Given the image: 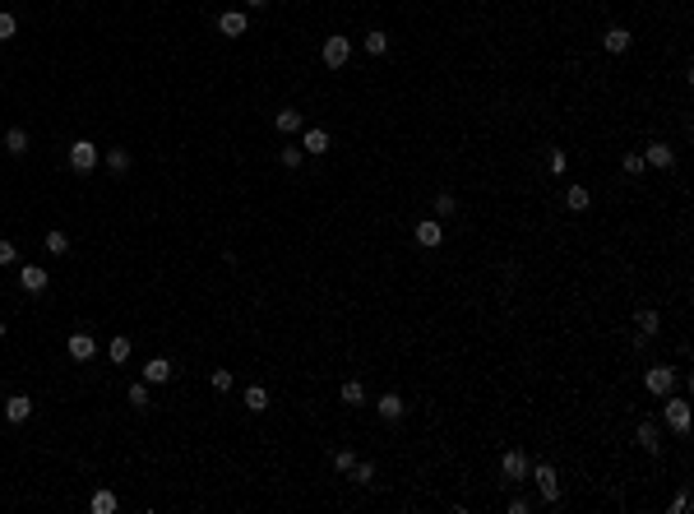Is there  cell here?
I'll list each match as a JSON object with an SVG mask.
<instances>
[{"mask_svg":"<svg viewBox=\"0 0 694 514\" xmlns=\"http://www.w3.org/2000/svg\"><path fill=\"white\" fill-rule=\"evenodd\" d=\"M5 153H14V158L28 153V130H23V125H14V130L5 134Z\"/></svg>","mask_w":694,"mask_h":514,"instance_id":"d6986e66","label":"cell"},{"mask_svg":"<svg viewBox=\"0 0 694 514\" xmlns=\"http://www.w3.org/2000/svg\"><path fill=\"white\" fill-rule=\"evenodd\" d=\"M65 352L75 361H93V357H98V338H93V334H70L65 338Z\"/></svg>","mask_w":694,"mask_h":514,"instance_id":"52a82bcc","label":"cell"},{"mask_svg":"<svg viewBox=\"0 0 694 514\" xmlns=\"http://www.w3.org/2000/svg\"><path fill=\"white\" fill-rule=\"evenodd\" d=\"M643 385H648V394H657V399H667V394L676 390V371L667 366V361H657V366H648V375H643Z\"/></svg>","mask_w":694,"mask_h":514,"instance_id":"3957f363","label":"cell"},{"mask_svg":"<svg viewBox=\"0 0 694 514\" xmlns=\"http://www.w3.org/2000/svg\"><path fill=\"white\" fill-rule=\"evenodd\" d=\"M532 510V501H523V496H514V501H509V514H528Z\"/></svg>","mask_w":694,"mask_h":514,"instance_id":"f35d334b","label":"cell"},{"mask_svg":"<svg viewBox=\"0 0 694 514\" xmlns=\"http://www.w3.org/2000/svg\"><path fill=\"white\" fill-rule=\"evenodd\" d=\"M352 482H356V487H371V482H375V468L356 458V463H352Z\"/></svg>","mask_w":694,"mask_h":514,"instance_id":"4dcf8cb0","label":"cell"},{"mask_svg":"<svg viewBox=\"0 0 694 514\" xmlns=\"http://www.w3.org/2000/svg\"><path fill=\"white\" fill-rule=\"evenodd\" d=\"M352 463H356L352 449H338V454H333V468H338V473H352Z\"/></svg>","mask_w":694,"mask_h":514,"instance_id":"e575fe53","label":"cell"},{"mask_svg":"<svg viewBox=\"0 0 694 514\" xmlns=\"http://www.w3.org/2000/svg\"><path fill=\"white\" fill-rule=\"evenodd\" d=\"M565 167H570L565 148H551V153H546V172H551V176H565Z\"/></svg>","mask_w":694,"mask_h":514,"instance_id":"4316f807","label":"cell"},{"mask_svg":"<svg viewBox=\"0 0 694 514\" xmlns=\"http://www.w3.org/2000/svg\"><path fill=\"white\" fill-rule=\"evenodd\" d=\"M14 259H19V250H14V241H5V236H0V269H5V264H14Z\"/></svg>","mask_w":694,"mask_h":514,"instance_id":"74e56055","label":"cell"},{"mask_svg":"<svg viewBox=\"0 0 694 514\" xmlns=\"http://www.w3.org/2000/svg\"><path fill=\"white\" fill-rule=\"evenodd\" d=\"M0 338H5V320H0Z\"/></svg>","mask_w":694,"mask_h":514,"instance_id":"b9f144b4","label":"cell"},{"mask_svg":"<svg viewBox=\"0 0 694 514\" xmlns=\"http://www.w3.org/2000/svg\"><path fill=\"white\" fill-rule=\"evenodd\" d=\"M278 158H283V167H301V162H306V148H297V144H292V148H283Z\"/></svg>","mask_w":694,"mask_h":514,"instance_id":"836d02e7","label":"cell"},{"mask_svg":"<svg viewBox=\"0 0 694 514\" xmlns=\"http://www.w3.org/2000/svg\"><path fill=\"white\" fill-rule=\"evenodd\" d=\"M46 283H51V274H46L42 264H23L19 269V288L23 292H46Z\"/></svg>","mask_w":694,"mask_h":514,"instance_id":"30bf717a","label":"cell"},{"mask_svg":"<svg viewBox=\"0 0 694 514\" xmlns=\"http://www.w3.org/2000/svg\"><path fill=\"white\" fill-rule=\"evenodd\" d=\"M125 399H130V408H148V385H130V394H125Z\"/></svg>","mask_w":694,"mask_h":514,"instance_id":"d6a6232c","label":"cell"},{"mask_svg":"<svg viewBox=\"0 0 694 514\" xmlns=\"http://www.w3.org/2000/svg\"><path fill=\"white\" fill-rule=\"evenodd\" d=\"M528 454L523 449H505V458H500V473H505V482H528Z\"/></svg>","mask_w":694,"mask_h":514,"instance_id":"8992f818","label":"cell"},{"mask_svg":"<svg viewBox=\"0 0 694 514\" xmlns=\"http://www.w3.org/2000/svg\"><path fill=\"white\" fill-rule=\"evenodd\" d=\"M342 403H347V408H356V403H366V390H361V385H356V380H347V385H342Z\"/></svg>","mask_w":694,"mask_h":514,"instance_id":"83f0119b","label":"cell"},{"mask_svg":"<svg viewBox=\"0 0 694 514\" xmlns=\"http://www.w3.org/2000/svg\"><path fill=\"white\" fill-rule=\"evenodd\" d=\"M528 477L537 482V491H541V501H546V505L560 501V477H555L551 463H537V468H528Z\"/></svg>","mask_w":694,"mask_h":514,"instance_id":"7a4b0ae2","label":"cell"},{"mask_svg":"<svg viewBox=\"0 0 694 514\" xmlns=\"http://www.w3.org/2000/svg\"><path fill=\"white\" fill-rule=\"evenodd\" d=\"M375 413L385 417V422H403V413H408V403H403V394H380V399H375Z\"/></svg>","mask_w":694,"mask_h":514,"instance_id":"ba28073f","label":"cell"},{"mask_svg":"<svg viewBox=\"0 0 694 514\" xmlns=\"http://www.w3.org/2000/svg\"><path fill=\"white\" fill-rule=\"evenodd\" d=\"M620 167H625V176H639V172H643V153H625Z\"/></svg>","mask_w":694,"mask_h":514,"instance_id":"d590c367","label":"cell"},{"mask_svg":"<svg viewBox=\"0 0 694 514\" xmlns=\"http://www.w3.org/2000/svg\"><path fill=\"white\" fill-rule=\"evenodd\" d=\"M33 408H37V403L28 399V394H10V399H5V422H14V426L28 422V417H33Z\"/></svg>","mask_w":694,"mask_h":514,"instance_id":"9c48e42d","label":"cell"},{"mask_svg":"<svg viewBox=\"0 0 694 514\" xmlns=\"http://www.w3.org/2000/svg\"><path fill=\"white\" fill-rule=\"evenodd\" d=\"M629 42H634V37H629V28H606V37H602V46L606 51H611V56H620V51H629Z\"/></svg>","mask_w":694,"mask_h":514,"instance_id":"5bb4252c","label":"cell"},{"mask_svg":"<svg viewBox=\"0 0 694 514\" xmlns=\"http://www.w3.org/2000/svg\"><path fill=\"white\" fill-rule=\"evenodd\" d=\"M245 5H250V10H264V5H269V0H245Z\"/></svg>","mask_w":694,"mask_h":514,"instance_id":"60d3db41","label":"cell"},{"mask_svg":"<svg viewBox=\"0 0 694 514\" xmlns=\"http://www.w3.org/2000/svg\"><path fill=\"white\" fill-rule=\"evenodd\" d=\"M245 408H250V413H264L269 408V390L264 385H250V390H245Z\"/></svg>","mask_w":694,"mask_h":514,"instance_id":"cb8c5ba5","label":"cell"},{"mask_svg":"<svg viewBox=\"0 0 694 514\" xmlns=\"http://www.w3.org/2000/svg\"><path fill=\"white\" fill-rule=\"evenodd\" d=\"M98 144H93V139H75V144H70V167L75 172H93L98 167Z\"/></svg>","mask_w":694,"mask_h":514,"instance_id":"5b68a950","label":"cell"},{"mask_svg":"<svg viewBox=\"0 0 694 514\" xmlns=\"http://www.w3.org/2000/svg\"><path fill=\"white\" fill-rule=\"evenodd\" d=\"M0 153H5V148H0Z\"/></svg>","mask_w":694,"mask_h":514,"instance_id":"7bdbcfd3","label":"cell"},{"mask_svg":"<svg viewBox=\"0 0 694 514\" xmlns=\"http://www.w3.org/2000/svg\"><path fill=\"white\" fill-rule=\"evenodd\" d=\"M46 250H51V255H65V250H70V236L65 232H46Z\"/></svg>","mask_w":694,"mask_h":514,"instance_id":"1f68e13d","label":"cell"},{"mask_svg":"<svg viewBox=\"0 0 694 514\" xmlns=\"http://www.w3.org/2000/svg\"><path fill=\"white\" fill-rule=\"evenodd\" d=\"M435 213H440V218H454V213H458V200H454L449 191H440L435 195Z\"/></svg>","mask_w":694,"mask_h":514,"instance_id":"f1b7e54d","label":"cell"},{"mask_svg":"<svg viewBox=\"0 0 694 514\" xmlns=\"http://www.w3.org/2000/svg\"><path fill=\"white\" fill-rule=\"evenodd\" d=\"M301 148H306V153H329V130H320V125L306 130L301 134Z\"/></svg>","mask_w":694,"mask_h":514,"instance_id":"ac0fdd59","label":"cell"},{"mask_svg":"<svg viewBox=\"0 0 694 514\" xmlns=\"http://www.w3.org/2000/svg\"><path fill=\"white\" fill-rule=\"evenodd\" d=\"M107 167L116 172V176H121V172H130V153H125V148H107Z\"/></svg>","mask_w":694,"mask_h":514,"instance_id":"484cf974","label":"cell"},{"mask_svg":"<svg viewBox=\"0 0 694 514\" xmlns=\"http://www.w3.org/2000/svg\"><path fill=\"white\" fill-rule=\"evenodd\" d=\"M274 125H278V130H283V134H297L301 125H306V116H301L297 107H283V112L274 116Z\"/></svg>","mask_w":694,"mask_h":514,"instance_id":"e0dca14e","label":"cell"},{"mask_svg":"<svg viewBox=\"0 0 694 514\" xmlns=\"http://www.w3.org/2000/svg\"><path fill=\"white\" fill-rule=\"evenodd\" d=\"M634 324H639V338H653L662 329V315L657 311H639V315H634Z\"/></svg>","mask_w":694,"mask_h":514,"instance_id":"44dd1931","label":"cell"},{"mask_svg":"<svg viewBox=\"0 0 694 514\" xmlns=\"http://www.w3.org/2000/svg\"><path fill=\"white\" fill-rule=\"evenodd\" d=\"M320 56H324V65H329V70H342V65H347V56H352V42L333 33V37H324Z\"/></svg>","mask_w":694,"mask_h":514,"instance_id":"277c9868","label":"cell"},{"mask_svg":"<svg viewBox=\"0 0 694 514\" xmlns=\"http://www.w3.org/2000/svg\"><path fill=\"white\" fill-rule=\"evenodd\" d=\"M565 204H570L574 213H584L588 204H593V191H588V186H570V191H565Z\"/></svg>","mask_w":694,"mask_h":514,"instance_id":"ffe728a7","label":"cell"},{"mask_svg":"<svg viewBox=\"0 0 694 514\" xmlns=\"http://www.w3.org/2000/svg\"><path fill=\"white\" fill-rule=\"evenodd\" d=\"M667 426H671L676 436H690V399H681V394H667Z\"/></svg>","mask_w":694,"mask_h":514,"instance_id":"6da1fadb","label":"cell"},{"mask_svg":"<svg viewBox=\"0 0 694 514\" xmlns=\"http://www.w3.org/2000/svg\"><path fill=\"white\" fill-rule=\"evenodd\" d=\"M167 380H172V361L167 357H153L143 366V385H167Z\"/></svg>","mask_w":694,"mask_h":514,"instance_id":"9a60e30c","label":"cell"},{"mask_svg":"<svg viewBox=\"0 0 694 514\" xmlns=\"http://www.w3.org/2000/svg\"><path fill=\"white\" fill-rule=\"evenodd\" d=\"M107 357L116 361V366H125V361H130V338H125V334H116V338L107 343Z\"/></svg>","mask_w":694,"mask_h":514,"instance_id":"7402d4cb","label":"cell"},{"mask_svg":"<svg viewBox=\"0 0 694 514\" xmlns=\"http://www.w3.org/2000/svg\"><path fill=\"white\" fill-rule=\"evenodd\" d=\"M671 514H690V496H676V501H671Z\"/></svg>","mask_w":694,"mask_h":514,"instance_id":"ab89813d","label":"cell"},{"mask_svg":"<svg viewBox=\"0 0 694 514\" xmlns=\"http://www.w3.org/2000/svg\"><path fill=\"white\" fill-rule=\"evenodd\" d=\"M116 505H121V501H116V491H93L89 510L93 514H116Z\"/></svg>","mask_w":694,"mask_h":514,"instance_id":"603a6c76","label":"cell"},{"mask_svg":"<svg viewBox=\"0 0 694 514\" xmlns=\"http://www.w3.org/2000/svg\"><path fill=\"white\" fill-rule=\"evenodd\" d=\"M440 241H444V223H417V246L435 250Z\"/></svg>","mask_w":694,"mask_h":514,"instance_id":"2e32d148","label":"cell"},{"mask_svg":"<svg viewBox=\"0 0 694 514\" xmlns=\"http://www.w3.org/2000/svg\"><path fill=\"white\" fill-rule=\"evenodd\" d=\"M634 440H639V445L648 449V454H662V426H657V422H639Z\"/></svg>","mask_w":694,"mask_h":514,"instance_id":"8fae6325","label":"cell"},{"mask_svg":"<svg viewBox=\"0 0 694 514\" xmlns=\"http://www.w3.org/2000/svg\"><path fill=\"white\" fill-rule=\"evenodd\" d=\"M671 162H676V148H667L662 139H653L648 153H643V167H671Z\"/></svg>","mask_w":694,"mask_h":514,"instance_id":"7c38bea8","label":"cell"},{"mask_svg":"<svg viewBox=\"0 0 694 514\" xmlns=\"http://www.w3.org/2000/svg\"><path fill=\"white\" fill-rule=\"evenodd\" d=\"M361 42H366V51H371V56H385V51H389V33H380V28H371Z\"/></svg>","mask_w":694,"mask_h":514,"instance_id":"d4e9b609","label":"cell"},{"mask_svg":"<svg viewBox=\"0 0 694 514\" xmlns=\"http://www.w3.org/2000/svg\"><path fill=\"white\" fill-rule=\"evenodd\" d=\"M209 385H213L218 394H227V390H231V371H213V375H209Z\"/></svg>","mask_w":694,"mask_h":514,"instance_id":"8d00e7d4","label":"cell"},{"mask_svg":"<svg viewBox=\"0 0 694 514\" xmlns=\"http://www.w3.org/2000/svg\"><path fill=\"white\" fill-rule=\"evenodd\" d=\"M14 33H19V19H14L10 10H0V42H10Z\"/></svg>","mask_w":694,"mask_h":514,"instance_id":"f546056e","label":"cell"},{"mask_svg":"<svg viewBox=\"0 0 694 514\" xmlns=\"http://www.w3.org/2000/svg\"><path fill=\"white\" fill-rule=\"evenodd\" d=\"M250 23H245V14L241 10H222L218 14V33H227V37H241Z\"/></svg>","mask_w":694,"mask_h":514,"instance_id":"4fadbf2b","label":"cell"}]
</instances>
